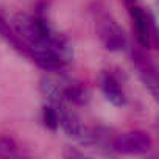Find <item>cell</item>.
I'll return each instance as SVG.
<instances>
[{
    "instance_id": "5b68a950",
    "label": "cell",
    "mask_w": 159,
    "mask_h": 159,
    "mask_svg": "<svg viewBox=\"0 0 159 159\" xmlns=\"http://www.w3.org/2000/svg\"><path fill=\"white\" fill-rule=\"evenodd\" d=\"M100 89L105 95V98L112 103L117 108H122L126 105V94L123 88L120 86L119 78L109 72H103L100 75Z\"/></svg>"
},
{
    "instance_id": "52a82bcc",
    "label": "cell",
    "mask_w": 159,
    "mask_h": 159,
    "mask_svg": "<svg viewBox=\"0 0 159 159\" xmlns=\"http://www.w3.org/2000/svg\"><path fill=\"white\" fill-rule=\"evenodd\" d=\"M62 86H64V97L67 103H73L76 106H83L88 105L91 100V92L88 86L78 80H62Z\"/></svg>"
},
{
    "instance_id": "7c38bea8",
    "label": "cell",
    "mask_w": 159,
    "mask_h": 159,
    "mask_svg": "<svg viewBox=\"0 0 159 159\" xmlns=\"http://www.w3.org/2000/svg\"><path fill=\"white\" fill-rule=\"evenodd\" d=\"M123 2L128 5V8L129 7H133V5H136V2H137V0H123Z\"/></svg>"
},
{
    "instance_id": "8fae6325",
    "label": "cell",
    "mask_w": 159,
    "mask_h": 159,
    "mask_svg": "<svg viewBox=\"0 0 159 159\" xmlns=\"http://www.w3.org/2000/svg\"><path fill=\"white\" fill-rule=\"evenodd\" d=\"M17 143L10 137H0V156H16Z\"/></svg>"
},
{
    "instance_id": "9c48e42d",
    "label": "cell",
    "mask_w": 159,
    "mask_h": 159,
    "mask_svg": "<svg viewBox=\"0 0 159 159\" xmlns=\"http://www.w3.org/2000/svg\"><path fill=\"white\" fill-rule=\"evenodd\" d=\"M42 122L44 125L52 129V131H56L58 126H59V119H58V111L55 106L52 105H45L42 108Z\"/></svg>"
},
{
    "instance_id": "277c9868",
    "label": "cell",
    "mask_w": 159,
    "mask_h": 159,
    "mask_svg": "<svg viewBox=\"0 0 159 159\" xmlns=\"http://www.w3.org/2000/svg\"><path fill=\"white\" fill-rule=\"evenodd\" d=\"M97 34H98L103 47L109 52H122V50H125V47L128 44L125 31L109 16H103V17L98 19Z\"/></svg>"
},
{
    "instance_id": "3957f363",
    "label": "cell",
    "mask_w": 159,
    "mask_h": 159,
    "mask_svg": "<svg viewBox=\"0 0 159 159\" xmlns=\"http://www.w3.org/2000/svg\"><path fill=\"white\" fill-rule=\"evenodd\" d=\"M153 140L148 133L134 129L112 139L111 148L120 154H145L151 150Z\"/></svg>"
},
{
    "instance_id": "6da1fadb",
    "label": "cell",
    "mask_w": 159,
    "mask_h": 159,
    "mask_svg": "<svg viewBox=\"0 0 159 159\" xmlns=\"http://www.w3.org/2000/svg\"><path fill=\"white\" fill-rule=\"evenodd\" d=\"M11 25L17 33V36L28 47L41 45L52 33V28L48 27L44 17L31 16V14H22V13L16 14Z\"/></svg>"
},
{
    "instance_id": "7a4b0ae2",
    "label": "cell",
    "mask_w": 159,
    "mask_h": 159,
    "mask_svg": "<svg viewBox=\"0 0 159 159\" xmlns=\"http://www.w3.org/2000/svg\"><path fill=\"white\" fill-rule=\"evenodd\" d=\"M129 14L134 22V30H136V39L140 47L143 48H151L157 45V36H156V25H154V17L145 11L143 8L133 5L129 7Z\"/></svg>"
},
{
    "instance_id": "8992f818",
    "label": "cell",
    "mask_w": 159,
    "mask_h": 159,
    "mask_svg": "<svg viewBox=\"0 0 159 159\" xmlns=\"http://www.w3.org/2000/svg\"><path fill=\"white\" fill-rule=\"evenodd\" d=\"M39 89L42 95L48 100V105L55 108H62L67 106L66 97H64V86H62V80H55L50 76H45L41 80Z\"/></svg>"
},
{
    "instance_id": "ba28073f",
    "label": "cell",
    "mask_w": 159,
    "mask_h": 159,
    "mask_svg": "<svg viewBox=\"0 0 159 159\" xmlns=\"http://www.w3.org/2000/svg\"><path fill=\"white\" fill-rule=\"evenodd\" d=\"M0 38L2 39H5L14 50H17L20 55H24V56H27L28 55V50H30V47L17 36V33L14 31V28H13V25L11 24H8L2 16H0Z\"/></svg>"
},
{
    "instance_id": "30bf717a",
    "label": "cell",
    "mask_w": 159,
    "mask_h": 159,
    "mask_svg": "<svg viewBox=\"0 0 159 159\" xmlns=\"http://www.w3.org/2000/svg\"><path fill=\"white\" fill-rule=\"evenodd\" d=\"M139 76L142 80L143 86L150 91L151 97L154 100H157L159 94H157V73L156 72H139Z\"/></svg>"
}]
</instances>
